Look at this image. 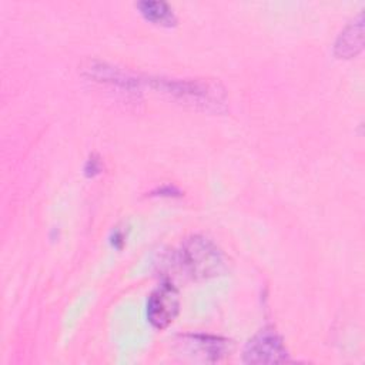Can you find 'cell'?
<instances>
[{
	"label": "cell",
	"mask_w": 365,
	"mask_h": 365,
	"mask_svg": "<svg viewBox=\"0 0 365 365\" xmlns=\"http://www.w3.org/2000/svg\"><path fill=\"white\" fill-rule=\"evenodd\" d=\"M178 262L185 274L194 279L215 277L225 268L222 251L204 235H191L181 244Z\"/></svg>",
	"instance_id": "6da1fadb"
},
{
	"label": "cell",
	"mask_w": 365,
	"mask_h": 365,
	"mask_svg": "<svg viewBox=\"0 0 365 365\" xmlns=\"http://www.w3.org/2000/svg\"><path fill=\"white\" fill-rule=\"evenodd\" d=\"M157 88L182 101L187 106L204 111H220L225 104L224 88L211 80H154Z\"/></svg>",
	"instance_id": "7a4b0ae2"
},
{
	"label": "cell",
	"mask_w": 365,
	"mask_h": 365,
	"mask_svg": "<svg viewBox=\"0 0 365 365\" xmlns=\"http://www.w3.org/2000/svg\"><path fill=\"white\" fill-rule=\"evenodd\" d=\"M242 359L245 364H281L289 361L282 338L271 328L261 329L245 345Z\"/></svg>",
	"instance_id": "3957f363"
},
{
	"label": "cell",
	"mask_w": 365,
	"mask_h": 365,
	"mask_svg": "<svg viewBox=\"0 0 365 365\" xmlns=\"http://www.w3.org/2000/svg\"><path fill=\"white\" fill-rule=\"evenodd\" d=\"M180 309V295L171 282H163L155 288L147 301V318L158 329L167 328Z\"/></svg>",
	"instance_id": "277c9868"
},
{
	"label": "cell",
	"mask_w": 365,
	"mask_h": 365,
	"mask_svg": "<svg viewBox=\"0 0 365 365\" xmlns=\"http://www.w3.org/2000/svg\"><path fill=\"white\" fill-rule=\"evenodd\" d=\"M181 345L188 354H195L204 361L215 362L230 354V341L215 335L205 334H188L181 336Z\"/></svg>",
	"instance_id": "5b68a950"
},
{
	"label": "cell",
	"mask_w": 365,
	"mask_h": 365,
	"mask_svg": "<svg viewBox=\"0 0 365 365\" xmlns=\"http://www.w3.org/2000/svg\"><path fill=\"white\" fill-rule=\"evenodd\" d=\"M364 47V20L359 13L336 37L334 51L341 58L356 56Z\"/></svg>",
	"instance_id": "8992f818"
},
{
	"label": "cell",
	"mask_w": 365,
	"mask_h": 365,
	"mask_svg": "<svg viewBox=\"0 0 365 365\" xmlns=\"http://www.w3.org/2000/svg\"><path fill=\"white\" fill-rule=\"evenodd\" d=\"M137 7L147 20L155 24L174 26L177 21L173 7L163 0H141L137 3Z\"/></svg>",
	"instance_id": "52a82bcc"
},
{
	"label": "cell",
	"mask_w": 365,
	"mask_h": 365,
	"mask_svg": "<svg viewBox=\"0 0 365 365\" xmlns=\"http://www.w3.org/2000/svg\"><path fill=\"white\" fill-rule=\"evenodd\" d=\"M97 173H100V161L96 160L94 157H90V160L86 164V174L87 175H94Z\"/></svg>",
	"instance_id": "ba28073f"
}]
</instances>
